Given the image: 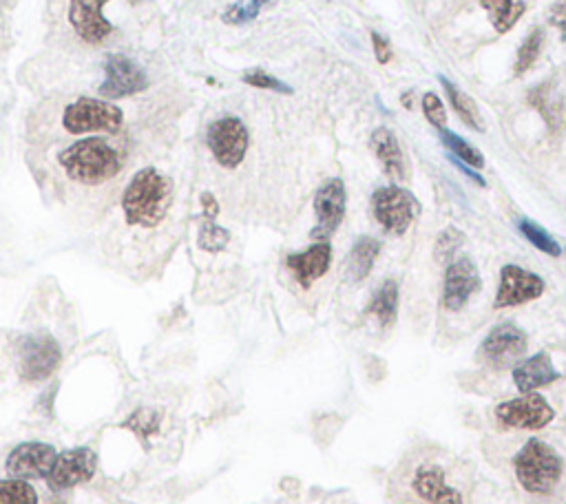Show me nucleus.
Wrapping results in <instances>:
<instances>
[{"label": "nucleus", "mask_w": 566, "mask_h": 504, "mask_svg": "<svg viewBox=\"0 0 566 504\" xmlns=\"http://www.w3.org/2000/svg\"><path fill=\"white\" fill-rule=\"evenodd\" d=\"M56 164L65 180L80 188H100L113 180L127 166V149L124 144L93 135V138L76 140L56 153Z\"/></svg>", "instance_id": "f257e3e1"}, {"label": "nucleus", "mask_w": 566, "mask_h": 504, "mask_svg": "<svg viewBox=\"0 0 566 504\" xmlns=\"http://www.w3.org/2000/svg\"><path fill=\"white\" fill-rule=\"evenodd\" d=\"M173 204V182L153 166L131 177L122 193L124 224L138 230L157 228Z\"/></svg>", "instance_id": "f03ea898"}, {"label": "nucleus", "mask_w": 566, "mask_h": 504, "mask_svg": "<svg viewBox=\"0 0 566 504\" xmlns=\"http://www.w3.org/2000/svg\"><path fill=\"white\" fill-rule=\"evenodd\" d=\"M513 471L520 487L536 496L551 493L564 471L562 456L540 438H529L513 458Z\"/></svg>", "instance_id": "7ed1b4c3"}, {"label": "nucleus", "mask_w": 566, "mask_h": 504, "mask_svg": "<svg viewBox=\"0 0 566 504\" xmlns=\"http://www.w3.org/2000/svg\"><path fill=\"white\" fill-rule=\"evenodd\" d=\"M58 124L67 135H89V133L113 135L124 126V111L107 100L76 98L65 104Z\"/></svg>", "instance_id": "20e7f679"}, {"label": "nucleus", "mask_w": 566, "mask_h": 504, "mask_svg": "<svg viewBox=\"0 0 566 504\" xmlns=\"http://www.w3.org/2000/svg\"><path fill=\"white\" fill-rule=\"evenodd\" d=\"M372 213L385 233L401 237L421 213V202L403 186H383L372 195Z\"/></svg>", "instance_id": "39448f33"}, {"label": "nucleus", "mask_w": 566, "mask_h": 504, "mask_svg": "<svg viewBox=\"0 0 566 504\" xmlns=\"http://www.w3.org/2000/svg\"><path fill=\"white\" fill-rule=\"evenodd\" d=\"M206 146L211 155L215 157V162L233 171L248 153L250 146V133L244 120L235 118V115H226V118L213 120L206 129Z\"/></svg>", "instance_id": "423d86ee"}, {"label": "nucleus", "mask_w": 566, "mask_h": 504, "mask_svg": "<svg viewBox=\"0 0 566 504\" xmlns=\"http://www.w3.org/2000/svg\"><path fill=\"white\" fill-rule=\"evenodd\" d=\"M555 412L547 398L538 392L522 394L511 401L496 407V420L505 429H527V432H540V429L553 423Z\"/></svg>", "instance_id": "0eeeda50"}, {"label": "nucleus", "mask_w": 566, "mask_h": 504, "mask_svg": "<svg viewBox=\"0 0 566 504\" xmlns=\"http://www.w3.org/2000/svg\"><path fill=\"white\" fill-rule=\"evenodd\" d=\"M527 345L529 336L516 323H500L485 336L480 345V356L487 365L505 370V367L520 363Z\"/></svg>", "instance_id": "6e6552de"}, {"label": "nucleus", "mask_w": 566, "mask_h": 504, "mask_svg": "<svg viewBox=\"0 0 566 504\" xmlns=\"http://www.w3.org/2000/svg\"><path fill=\"white\" fill-rule=\"evenodd\" d=\"M345 208H348V191L339 177L323 182L314 195V215H317V226L312 230V239L328 241L339 226L343 224Z\"/></svg>", "instance_id": "1a4fd4ad"}, {"label": "nucleus", "mask_w": 566, "mask_h": 504, "mask_svg": "<svg viewBox=\"0 0 566 504\" xmlns=\"http://www.w3.org/2000/svg\"><path fill=\"white\" fill-rule=\"evenodd\" d=\"M544 279L536 272L527 268H520L516 264H507L500 270V286L496 292L494 308L505 310V308H516L524 306V303L536 301L544 294Z\"/></svg>", "instance_id": "9d476101"}, {"label": "nucleus", "mask_w": 566, "mask_h": 504, "mask_svg": "<svg viewBox=\"0 0 566 504\" xmlns=\"http://www.w3.org/2000/svg\"><path fill=\"white\" fill-rule=\"evenodd\" d=\"M146 87V73L124 54H111L104 62V82L100 93L107 100L129 98Z\"/></svg>", "instance_id": "9b49d317"}, {"label": "nucleus", "mask_w": 566, "mask_h": 504, "mask_svg": "<svg viewBox=\"0 0 566 504\" xmlns=\"http://www.w3.org/2000/svg\"><path fill=\"white\" fill-rule=\"evenodd\" d=\"M60 365V348L51 336H25L20 343V376L25 381H45Z\"/></svg>", "instance_id": "f8f14e48"}, {"label": "nucleus", "mask_w": 566, "mask_h": 504, "mask_svg": "<svg viewBox=\"0 0 566 504\" xmlns=\"http://www.w3.org/2000/svg\"><path fill=\"white\" fill-rule=\"evenodd\" d=\"M107 3L109 0H69L67 18L73 34L91 47L102 45L113 31L109 20L102 16V7Z\"/></svg>", "instance_id": "ddd939ff"}, {"label": "nucleus", "mask_w": 566, "mask_h": 504, "mask_svg": "<svg viewBox=\"0 0 566 504\" xmlns=\"http://www.w3.org/2000/svg\"><path fill=\"white\" fill-rule=\"evenodd\" d=\"M480 290V272L469 257L449 261L443 283V306L449 312L463 310L469 299Z\"/></svg>", "instance_id": "4468645a"}, {"label": "nucleus", "mask_w": 566, "mask_h": 504, "mask_svg": "<svg viewBox=\"0 0 566 504\" xmlns=\"http://www.w3.org/2000/svg\"><path fill=\"white\" fill-rule=\"evenodd\" d=\"M98 458L91 449H71L65 454L56 456L54 469L49 471L47 485L51 491H67L71 487L80 485V482H87L96 474Z\"/></svg>", "instance_id": "2eb2a0df"}, {"label": "nucleus", "mask_w": 566, "mask_h": 504, "mask_svg": "<svg viewBox=\"0 0 566 504\" xmlns=\"http://www.w3.org/2000/svg\"><path fill=\"white\" fill-rule=\"evenodd\" d=\"M56 449L45 443H25L18 445L7 458V474L16 480H36L47 478L54 469Z\"/></svg>", "instance_id": "dca6fc26"}, {"label": "nucleus", "mask_w": 566, "mask_h": 504, "mask_svg": "<svg viewBox=\"0 0 566 504\" xmlns=\"http://www.w3.org/2000/svg\"><path fill=\"white\" fill-rule=\"evenodd\" d=\"M560 372L555 370L553 359L549 352H538L522 359L513 367V385L518 387L520 394H531L538 392L542 387H549L555 381H560Z\"/></svg>", "instance_id": "f3484780"}, {"label": "nucleus", "mask_w": 566, "mask_h": 504, "mask_svg": "<svg viewBox=\"0 0 566 504\" xmlns=\"http://www.w3.org/2000/svg\"><path fill=\"white\" fill-rule=\"evenodd\" d=\"M292 275L299 281L301 288H310L314 281L328 275L332 266V246L328 241H317L308 250L297 252L286 259Z\"/></svg>", "instance_id": "a211bd4d"}, {"label": "nucleus", "mask_w": 566, "mask_h": 504, "mask_svg": "<svg viewBox=\"0 0 566 504\" xmlns=\"http://www.w3.org/2000/svg\"><path fill=\"white\" fill-rule=\"evenodd\" d=\"M412 487L429 504H463V493L447 485L445 471L436 465L418 467Z\"/></svg>", "instance_id": "6ab92c4d"}, {"label": "nucleus", "mask_w": 566, "mask_h": 504, "mask_svg": "<svg viewBox=\"0 0 566 504\" xmlns=\"http://www.w3.org/2000/svg\"><path fill=\"white\" fill-rule=\"evenodd\" d=\"M372 149L376 160H379L383 173L394 182H405L407 180V162L401 144H398L396 135L381 126L372 133Z\"/></svg>", "instance_id": "aec40b11"}, {"label": "nucleus", "mask_w": 566, "mask_h": 504, "mask_svg": "<svg viewBox=\"0 0 566 504\" xmlns=\"http://www.w3.org/2000/svg\"><path fill=\"white\" fill-rule=\"evenodd\" d=\"M398 297H401V292H398V283L394 279H385L372 294L368 310L365 312L379 321L381 328H392L398 317Z\"/></svg>", "instance_id": "412c9836"}, {"label": "nucleus", "mask_w": 566, "mask_h": 504, "mask_svg": "<svg viewBox=\"0 0 566 504\" xmlns=\"http://www.w3.org/2000/svg\"><path fill=\"white\" fill-rule=\"evenodd\" d=\"M381 255V241L374 237H359L354 241L348 257V275L354 283L370 277V272Z\"/></svg>", "instance_id": "4be33fe9"}, {"label": "nucleus", "mask_w": 566, "mask_h": 504, "mask_svg": "<svg viewBox=\"0 0 566 504\" xmlns=\"http://www.w3.org/2000/svg\"><path fill=\"white\" fill-rule=\"evenodd\" d=\"M529 102L533 104L540 111V115L547 122L549 129L553 133H558L562 126L566 124V107H564V100L555 93L549 84H544V87L533 89L529 93Z\"/></svg>", "instance_id": "5701e85b"}, {"label": "nucleus", "mask_w": 566, "mask_h": 504, "mask_svg": "<svg viewBox=\"0 0 566 504\" xmlns=\"http://www.w3.org/2000/svg\"><path fill=\"white\" fill-rule=\"evenodd\" d=\"M480 5L489 12L491 25H494L498 34L509 31L524 14V3H520V0H480Z\"/></svg>", "instance_id": "b1692460"}, {"label": "nucleus", "mask_w": 566, "mask_h": 504, "mask_svg": "<svg viewBox=\"0 0 566 504\" xmlns=\"http://www.w3.org/2000/svg\"><path fill=\"white\" fill-rule=\"evenodd\" d=\"M440 84H443L449 104H452V109L456 111L458 118L463 120L467 126H471L474 131H482V118H480L476 102L471 100L467 93L460 91L454 82H449L447 78H440Z\"/></svg>", "instance_id": "393cba45"}, {"label": "nucleus", "mask_w": 566, "mask_h": 504, "mask_svg": "<svg viewBox=\"0 0 566 504\" xmlns=\"http://www.w3.org/2000/svg\"><path fill=\"white\" fill-rule=\"evenodd\" d=\"M440 140H443V144L447 146L449 153L456 157V160L463 162V166L478 168V171L485 166V157H482V153L476 149V146H471L469 142L460 138V135L447 131V129H440Z\"/></svg>", "instance_id": "a878e982"}, {"label": "nucleus", "mask_w": 566, "mask_h": 504, "mask_svg": "<svg viewBox=\"0 0 566 504\" xmlns=\"http://www.w3.org/2000/svg\"><path fill=\"white\" fill-rule=\"evenodd\" d=\"M518 230L531 246H536L538 250H542L544 255H549V257H560L562 255V248H560L558 241H555L542 226H538L536 222H531V219H520Z\"/></svg>", "instance_id": "bb28decb"}, {"label": "nucleus", "mask_w": 566, "mask_h": 504, "mask_svg": "<svg viewBox=\"0 0 566 504\" xmlns=\"http://www.w3.org/2000/svg\"><path fill=\"white\" fill-rule=\"evenodd\" d=\"M0 504H38V493L25 480H0Z\"/></svg>", "instance_id": "cd10ccee"}, {"label": "nucleus", "mask_w": 566, "mask_h": 504, "mask_svg": "<svg viewBox=\"0 0 566 504\" xmlns=\"http://www.w3.org/2000/svg\"><path fill=\"white\" fill-rule=\"evenodd\" d=\"M542 45H544V34L540 29H533L518 51L516 65H513V69H516V76H522V73H527L533 65H536V60L540 58Z\"/></svg>", "instance_id": "c85d7f7f"}, {"label": "nucleus", "mask_w": 566, "mask_h": 504, "mask_svg": "<svg viewBox=\"0 0 566 504\" xmlns=\"http://www.w3.org/2000/svg\"><path fill=\"white\" fill-rule=\"evenodd\" d=\"M465 244V235L460 233L458 228L449 226L445 228L443 233L436 237V244H434V257L440 261V264H449V261H454V255L460 250V246Z\"/></svg>", "instance_id": "c756f323"}, {"label": "nucleus", "mask_w": 566, "mask_h": 504, "mask_svg": "<svg viewBox=\"0 0 566 504\" xmlns=\"http://www.w3.org/2000/svg\"><path fill=\"white\" fill-rule=\"evenodd\" d=\"M228 241H230L228 230L222 228V226H217L213 219H206L202 228H199V246H202L208 252L224 250L228 246Z\"/></svg>", "instance_id": "7c9ffc66"}, {"label": "nucleus", "mask_w": 566, "mask_h": 504, "mask_svg": "<svg viewBox=\"0 0 566 504\" xmlns=\"http://www.w3.org/2000/svg\"><path fill=\"white\" fill-rule=\"evenodd\" d=\"M272 3H275V0H250L248 5H241V3L230 5L226 9L224 20L230 25H244V23H248V20L257 18Z\"/></svg>", "instance_id": "2f4dec72"}, {"label": "nucleus", "mask_w": 566, "mask_h": 504, "mask_svg": "<svg viewBox=\"0 0 566 504\" xmlns=\"http://www.w3.org/2000/svg\"><path fill=\"white\" fill-rule=\"evenodd\" d=\"M244 80L248 87H255V89H266V91H277V93H292V89L288 87L286 82H281L279 78H275V76H270L268 71H264V69H253V71H248V73H244Z\"/></svg>", "instance_id": "473e14b6"}, {"label": "nucleus", "mask_w": 566, "mask_h": 504, "mask_svg": "<svg viewBox=\"0 0 566 504\" xmlns=\"http://www.w3.org/2000/svg\"><path fill=\"white\" fill-rule=\"evenodd\" d=\"M421 104H423V113H425L427 122L436 126V129H445L447 111H445L443 100H440L434 91H427L423 100H421Z\"/></svg>", "instance_id": "72a5a7b5"}, {"label": "nucleus", "mask_w": 566, "mask_h": 504, "mask_svg": "<svg viewBox=\"0 0 566 504\" xmlns=\"http://www.w3.org/2000/svg\"><path fill=\"white\" fill-rule=\"evenodd\" d=\"M124 427L133 429V432H138L140 436H149L157 429V416L155 414H146V412H138L133 418H129Z\"/></svg>", "instance_id": "f704fd0d"}, {"label": "nucleus", "mask_w": 566, "mask_h": 504, "mask_svg": "<svg viewBox=\"0 0 566 504\" xmlns=\"http://www.w3.org/2000/svg\"><path fill=\"white\" fill-rule=\"evenodd\" d=\"M372 47H374V56H376V60L381 62V65H387V62L392 60L394 54H392L390 40H387L381 34H376V31H372Z\"/></svg>", "instance_id": "c9c22d12"}, {"label": "nucleus", "mask_w": 566, "mask_h": 504, "mask_svg": "<svg viewBox=\"0 0 566 504\" xmlns=\"http://www.w3.org/2000/svg\"><path fill=\"white\" fill-rule=\"evenodd\" d=\"M549 23H551L553 27H558V29L562 31V34H564V38H566V0H558V3H555V5L551 7Z\"/></svg>", "instance_id": "e433bc0d"}, {"label": "nucleus", "mask_w": 566, "mask_h": 504, "mask_svg": "<svg viewBox=\"0 0 566 504\" xmlns=\"http://www.w3.org/2000/svg\"><path fill=\"white\" fill-rule=\"evenodd\" d=\"M133 3H135V0H133Z\"/></svg>", "instance_id": "4c0bfd02"}]
</instances>
